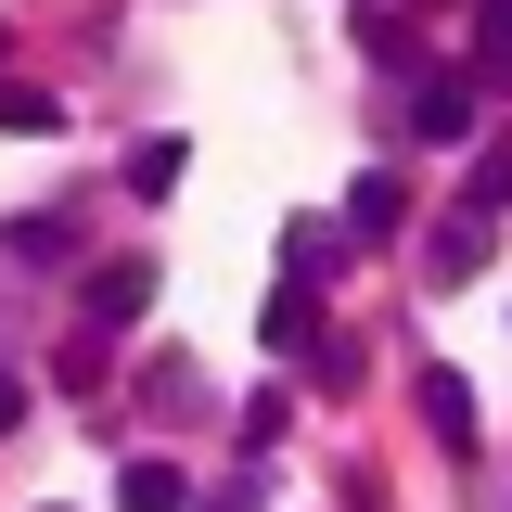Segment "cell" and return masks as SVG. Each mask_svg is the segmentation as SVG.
I'll return each mask as SVG.
<instances>
[{"label": "cell", "instance_id": "cell-1", "mask_svg": "<svg viewBox=\"0 0 512 512\" xmlns=\"http://www.w3.org/2000/svg\"><path fill=\"white\" fill-rule=\"evenodd\" d=\"M141 308H154V256H116V269H90V320H103V333H128Z\"/></svg>", "mask_w": 512, "mask_h": 512}, {"label": "cell", "instance_id": "cell-2", "mask_svg": "<svg viewBox=\"0 0 512 512\" xmlns=\"http://www.w3.org/2000/svg\"><path fill=\"white\" fill-rule=\"evenodd\" d=\"M410 128H423V141H461V128H474V77H423V90H410Z\"/></svg>", "mask_w": 512, "mask_h": 512}, {"label": "cell", "instance_id": "cell-3", "mask_svg": "<svg viewBox=\"0 0 512 512\" xmlns=\"http://www.w3.org/2000/svg\"><path fill=\"white\" fill-rule=\"evenodd\" d=\"M474 90H500L512 77V0H474V64H461Z\"/></svg>", "mask_w": 512, "mask_h": 512}, {"label": "cell", "instance_id": "cell-4", "mask_svg": "<svg viewBox=\"0 0 512 512\" xmlns=\"http://www.w3.org/2000/svg\"><path fill=\"white\" fill-rule=\"evenodd\" d=\"M397 218H410V192L384 180V167H372V180H359V192H346V231H359V244H384Z\"/></svg>", "mask_w": 512, "mask_h": 512}, {"label": "cell", "instance_id": "cell-5", "mask_svg": "<svg viewBox=\"0 0 512 512\" xmlns=\"http://www.w3.org/2000/svg\"><path fill=\"white\" fill-rule=\"evenodd\" d=\"M269 346H320V282L282 269V295H269Z\"/></svg>", "mask_w": 512, "mask_h": 512}, {"label": "cell", "instance_id": "cell-6", "mask_svg": "<svg viewBox=\"0 0 512 512\" xmlns=\"http://www.w3.org/2000/svg\"><path fill=\"white\" fill-rule=\"evenodd\" d=\"M423 423H436V448H474V397H461V372H423Z\"/></svg>", "mask_w": 512, "mask_h": 512}, {"label": "cell", "instance_id": "cell-7", "mask_svg": "<svg viewBox=\"0 0 512 512\" xmlns=\"http://www.w3.org/2000/svg\"><path fill=\"white\" fill-rule=\"evenodd\" d=\"M116 500H128V512H180L192 487H180V461H128V474H116Z\"/></svg>", "mask_w": 512, "mask_h": 512}, {"label": "cell", "instance_id": "cell-8", "mask_svg": "<svg viewBox=\"0 0 512 512\" xmlns=\"http://www.w3.org/2000/svg\"><path fill=\"white\" fill-rule=\"evenodd\" d=\"M64 116V103H52V90H39V77H0V128H13V141H39V128H52Z\"/></svg>", "mask_w": 512, "mask_h": 512}, {"label": "cell", "instance_id": "cell-9", "mask_svg": "<svg viewBox=\"0 0 512 512\" xmlns=\"http://www.w3.org/2000/svg\"><path fill=\"white\" fill-rule=\"evenodd\" d=\"M180 167H192V141H141V154H128V192L154 205V192H180Z\"/></svg>", "mask_w": 512, "mask_h": 512}, {"label": "cell", "instance_id": "cell-10", "mask_svg": "<svg viewBox=\"0 0 512 512\" xmlns=\"http://www.w3.org/2000/svg\"><path fill=\"white\" fill-rule=\"evenodd\" d=\"M474 256H487V205H461V218H448V231H436V282H461Z\"/></svg>", "mask_w": 512, "mask_h": 512}, {"label": "cell", "instance_id": "cell-11", "mask_svg": "<svg viewBox=\"0 0 512 512\" xmlns=\"http://www.w3.org/2000/svg\"><path fill=\"white\" fill-rule=\"evenodd\" d=\"M282 256H295V282H320V269L346 256V231H320V218H295V244H282Z\"/></svg>", "mask_w": 512, "mask_h": 512}, {"label": "cell", "instance_id": "cell-12", "mask_svg": "<svg viewBox=\"0 0 512 512\" xmlns=\"http://www.w3.org/2000/svg\"><path fill=\"white\" fill-rule=\"evenodd\" d=\"M474 205H487V218L512 205V154H487V167H474Z\"/></svg>", "mask_w": 512, "mask_h": 512}, {"label": "cell", "instance_id": "cell-13", "mask_svg": "<svg viewBox=\"0 0 512 512\" xmlns=\"http://www.w3.org/2000/svg\"><path fill=\"white\" fill-rule=\"evenodd\" d=\"M13 423H26V384H0V436H13Z\"/></svg>", "mask_w": 512, "mask_h": 512}]
</instances>
